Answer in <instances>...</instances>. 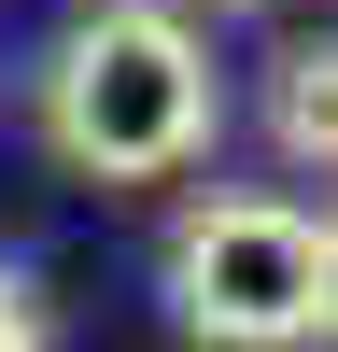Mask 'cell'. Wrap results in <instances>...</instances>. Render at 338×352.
<instances>
[{
    "instance_id": "cell-1",
    "label": "cell",
    "mask_w": 338,
    "mask_h": 352,
    "mask_svg": "<svg viewBox=\"0 0 338 352\" xmlns=\"http://www.w3.org/2000/svg\"><path fill=\"white\" fill-rule=\"evenodd\" d=\"M225 127L212 43H197L169 0H99V14L56 43L43 71V141L84 169V184H183Z\"/></svg>"
},
{
    "instance_id": "cell-2",
    "label": "cell",
    "mask_w": 338,
    "mask_h": 352,
    "mask_svg": "<svg viewBox=\"0 0 338 352\" xmlns=\"http://www.w3.org/2000/svg\"><path fill=\"white\" fill-rule=\"evenodd\" d=\"M310 268H324V212H296V197H197L169 226V310L212 352L310 338Z\"/></svg>"
},
{
    "instance_id": "cell-3",
    "label": "cell",
    "mask_w": 338,
    "mask_h": 352,
    "mask_svg": "<svg viewBox=\"0 0 338 352\" xmlns=\"http://www.w3.org/2000/svg\"><path fill=\"white\" fill-rule=\"evenodd\" d=\"M268 141L338 184V43H296V56L268 71Z\"/></svg>"
},
{
    "instance_id": "cell-4",
    "label": "cell",
    "mask_w": 338,
    "mask_h": 352,
    "mask_svg": "<svg viewBox=\"0 0 338 352\" xmlns=\"http://www.w3.org/2000/svg\"><path fill=\"white\" fill-rule=\"evenodd\" d=\"M0 352H43V296H28L14 268H0Z\"/></svg>"
},
{
    "instance_id": "cell-5",
    "label": "cell",
    "mask_w": 338,
    "mask_h": 352,
    "mask_svg": "<svg viewBox=\"0 0 338 352\" xmlns=\"http://www.w3.org/2000/svg\"><path fill=\"white\" fill-rule=\"evenodd\" d=\"M310 338H338V212H324V268H310Z\"/></svg>"
},
{
    "instance_id": "cell-6",
    "label": "cell",
    "mask_w": 338,
    "mask_h": 352,
    "mask_svg": "<svg viewBox=\"0 0 338 352\" xmlns=\"http://www.w3.org/2000/svg\"><path fill=\"white\" fill-rule=\"evenodd\" d=\"M212 14H225V0H212Z\"/></svg>"
}]
</instances>
